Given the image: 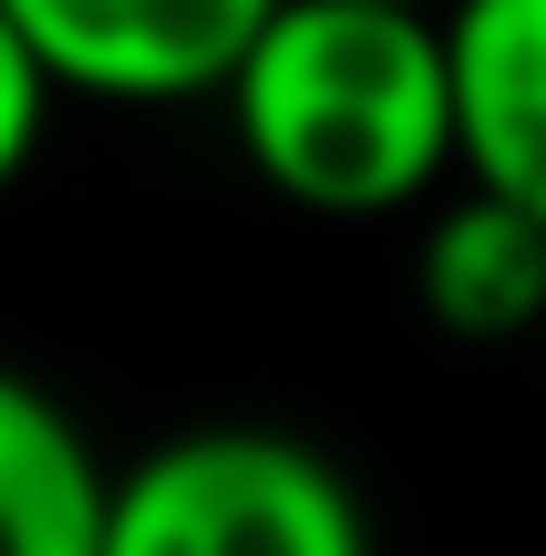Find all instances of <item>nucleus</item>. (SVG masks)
Here are the masks:
<instances>
[{
  "mask_svg": "<svg viewBox=\"0 0 546 556\" xmlns=\"http://www.w3.org/2000/svg\"><path fill=\"white\" fill-rule=\"evenodd\" d=\"M103 556H371V516L320 443L279 422H196L114 475Z\"/></svg>",
  "mask_w": 546,
  "mask_h": 556,
  "instance_id": "f03ea898",
  "label": "nucleus"
},
{
  "mask_svg": "<svg viewBox=\"0 0 546 556\" xmlns=\"http://www.w3.org/2000/svg\"><path fill=\"white\" fill-rule=\"evenodd\" d=\"M114 475L41 381L0 361V556H103Z\"/></svg>",
  "mask_w": 546,
  "mask_h": 556,
  "instance_id": "423d86ee",
  "label": "nucleus"
},
{
  "mask_svg": "<svg viewBox=\"0 0 546 556\" xmlns=\"http://www.w3.org/2000/svg\"><path fill=\"white\" fill-rule=\"evenodd\" d=\"M454 155L485 197L546 217V0H454Z\"/></svg>",
  "mask_w": 546,
  "mask_h": 556,
  "instance_id": "20e7f679",
  "label": "nucleus"
},
{
  "mask_svg": "<svg viewBox=\"0 0 546 556\" xmlns=\"http://www.w3.org/2000/svg\"><path fill=\"white\" fill-rule=\"evenodd\" d=\"M0 11L62 93L196 103V93H227V73L279 21V0H0Z\"/></svg>",
  "mask_w": 546,
  "mask_h": 556,
  "instance_id": "7ed1b4c3",
  "label": "nucleus"
},
{
  "mask_svg": "<svg viewBox=\"0 0 546 556\" xmlns=\"http://www.w3.org/2000/svg\"><path fill=\"white\" fill-rule=\"evenodd\" d=\"M433 330L454 340H546V217L485 197V186H444L423 206V258H412Z\"/></svg>",
  "mask_w": 546,
  "mask_h": 556,
  "instance_id": "39448f33",
  "label": "nucleus"
},
{
  "mask_svg": "<svg viewBox=\"0 0 546 556\" xmlns=\"http://www.w3.org/2000/svg\"><path fill=\"white\" fill-rule=\"evenodd\" d=\"M52 93H62V83L31 62V41H21V31H11V11H0V197H11V186H21V165L41 155Z\"/></svg>",
  "mask_w": 546,
  "mask_h": 556,
  "instance_id": "0eeeda50",
  "label": "nucleus"
},
{
  "mask_svg": "<svg viewBox=\"0 0 546 556\" xmlns=\"http://www.w3.org/2000/svg\"><path fill=\"white\" fill-rule=\"evenodd\" d=\"M227 124L268 197L300 217H403L433 206L454 155V41L444 11L403 0H279L227 73Z\"/></svg>",
  "mask_w": 546,
  "mask_h": 556,
  "instance_id": "f257e3e1",
  "label": "nucleus"
},
{
  "mask_svg": "<svg viewBox=\"0 0 546 556\" xmlns=\"http://www.w3.org/2000/svg\"><path fill=\"white\" fill-rule=\"evenodd\" d=\"M403 11H454V0H403Z\"/></svg>",
  "mask_w": 546,
  "mask_h": 556,
  "instance_id": "6e6552de",
  "label": "nucleus"
}]
</instances>
